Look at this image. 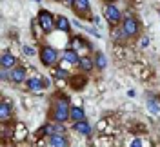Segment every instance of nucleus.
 <instances>
[{
	"instance_id": "1",
	"label": "nucleus",
	"mask_w": 160,
	"mask_h": 147,
	"mask_svg": "<svg viewBox=\"0 0 160 147\" xmlns=\"http://www.w3.org/2000/svg\"><path fill=\"white\" fill-rule=\"evenodd\" d=\"M69 111H71V104L66 96H60L53 100V105H51L49 111V118L51 122H58V124H66L68 120H71L69 116Z\"/></svg>"
},
{
	"instance_id": "2",
	"label": "nucleus",
	"mask_w": 160,
	"mask_h": 147,
	"mask_svg": "<svg viewBox=\"0 0 160 147\" xmlns=\"http://www.w3.org/2000/svg\"><path fill=\"white\" fill-rule=\"evenodd\" d=\"M38 60L44 67L51 69V67H55V66H58V62L62 60V55L58 53V49H55L53 46L44 44V46L38 49Z\"/></svg>"
},
{
	"instance_id": "3",
	"label": "nucleus",
	"mask_w": 160,
	"mask_h": 147,
	"mask_svg": "<svg viewBox=\"0 0 160 147\" xmlns=\"http://www.w3.org/2000/svg\"><path fill=\"white\" fill-rule=\"evenodd\" d=\"M37 24L40 26V29L44 35H51L57 29V17L48 9H40L38 17H37Z\"/></svg>"
},
{
	"instance_id": "4",
	"label": "nucleus",
	"mask_w": 160,
	"mask_h": 147,
	"mask_svg": "<svg viewBox=\"0 0 160 147\" xmlns=\"http://www.w3.org/2000/svg\"><path fill=\"white\" fill-rule=\"evenodd\" d=\"M120 27H122L124 35H126L128 38H135V37L140 35V24H138V20H137V17H135L133 13H124V18H122Z\"/></svg>"
},
{
	"instance_id": "5",
	"label": "nucleus",
	"mask_w": 160,
	"mask_h": 147,
	"mask_svg": "<svg viewBox=\"0 0 160 147\" xmlns=\"http://www.w3.org/2000/svg\"><path fill=\"white\" fill-rule=\"evenodd\" d=\"M104 17L108 20V24H109L111 27H117L122 24V18H124V13L115 6V4H106L104 6Z\"/></svg>"
},
{
	"instance_id": "6",
	"label": "nucleus",
	"mask_w": 160,
	"mask_h": 147,
	"mask_svg": "<svg viewBox=\"0 0 160 147\" xmlns=\"http://www.w3.org/2000/svg\"><path fill=\"white\" fill-rule=\"evenodd\" d=\"M46 86H48V80L40 78V76H31V78H28V82H26L28 91L33 93V95H42L44 89H46Z\"/></svg>"
},
{
	"instance_id": "7",
	"label": "nucleus",
	"mask_w": 160,
	"mask_h": 147,
	"mask_svg": "<svg viewBox=\"0 0 160 147\" xmlns=\"http://www.w3.org/2000/svg\"><path fill=\"white\" fill-rule=\"evenodd\" d=\"M9 82L11 84H24V82H28V69L24 66H17V67L9 69Z\"/></svg>"
},
{
	"instance_id": "8",
	"label": "nucleus",
	"mask_w": 160,
	"mask_h": 147,
	"mask_svg": "<svg viewBox=\"0 0 160 147\" xmlns=\"http://www.w3.org/2000/svg\"><path fill=\"white\" fill-rule=\"evenodd\" d=\"M62 62L68 64V66H71V67H75V66H78V62H80V53L75 51L73 47L64 49V53H62Z\"/></svg>"
},
{
	"instance_id": "9",
	"label": "nucleus",
	"mask_w": 160,
	"mask_h": 147,
	"mask_svg": "<svg viewBox=\"0 0 160 147\" xmlns=\"http://www.w3.org/2000/svg\"><path fill=\"white\" fill-rule=\"evenodd\" d=\"M73 9L75 13L78 15V17H88V18H93L91 17V4L89 0H75V6H73Z\"/></svg>"
},
{
	"instance_id": "10",
	"label": "nucleus",
	"mask_w": 160,
	"mask_h": 147,
	"mask_svg": "<svg viewBox=\"0 0 160 147\" xmlns=\"http://www.w3.org/2000/svg\"><path fill=\"white\" fill-rule=\"evenodd\" d=\"M11 118H13V105L9 104L8 98H2V102H0V122L8 124Z\"/></svg>"
},
{
	"instance_id": "11",
	"label": "nucleus",
	"mask_w": 160,
	"mask_h": 147,
	"mask_svg": "<svg viewBox=\"0 0 160 147\" xmlns=\"http://www.w3.org/2000/svg\"><path fill=\"white\" fill-rule=\"evenodd\" d=\"M0 66H2V69H13L18 66V58L11 51H4L0 56Z\"/></svg>"
},
{
	"instance_id": "12",
	"label": "nucleus",
	"mask_w": 160,
	"mask_h": 147,
	"mask_svg": "<svg viewBox=\"0 0 160 147\" xmlns=\"http://www.w3.org/2000/svg\"><path fill=\"white\" fill-rule=\"evenodd\" d=\"M48 145L49 147H69V140L66 135H62V133H55V135H51L48 138Z\"/></svg>"
},
{
	"instance_id": "13",
	"label": "nucleus",
	"mask_w": 160,
	"mask_h": 147,
	"mask_svg": "<svg viewBox=\"0 0 160 147\" xmlns=\"http://www.w3.org/2000/svg\"><path fill=\"white\" fill-rule=\"evenodd\" d=\"M73 131L78 133L80 136H91L93 127L88 120H80V122H73Z\"/></svg>"
},
{
	"instance_id": "14",
	"label": "nucleus",
	"mask_w": 160,
	"mask_h": 147,
	"mask_svg": "<svg viewBox=\"0 0 160 147\" xmlns=\"http://www.w3.org/2000/svg\"><path fill=\"white\" fill-rule=\"evenodd\" d=\"M77 67H78L82 73H86V75L91 73L93 69H97V67H95V60H93V56H89V55H82Z\"/></svg>"
},
{
	"instance_id": "15",
	"label": "nucleus",
	"mask_w": 160,
	"mask_h": 147,
	"mask_svg": "<svg viewBox=\"0 0 160 147\" xmlns=\"http://www.w3.org/2000/svg\"><path fill=\"white\" fill-rule=\"evenodd\" d=\"M111 38L115 40V44H120V46H126V42L129 40L126 35H124V31H122L120 26H117V27L111 29Z\"/></svg>"
},
{
	"instance_id": "16",
	"label": "nucleus",
	"mask_w": 160,
	"mask_h": 147,
	"mask_svg": "<svg viewBox=\"0 0 160 147\" xmlns=\"http://www.w3.org/2000/svg\"><path fill=\"white\" fill-rule=\"evenodd\" d=\"M69 116H71V122H80V120H86V111H84V107H82V105H71Z\"/></svg>"
},
{
	"instance_id": "17",
	"label": "nucleus",
	"mask_w": 160,
	"mask_h": 147,
	"mask_svg": "<svg viewBox=\"0 0 160 147\" xmlns=\"http://www.w3.org/2000/svg\"><path fill=\"white\" fill-rule=\"evenodd\" d=\"M71 20L68 18V17H64V15H58L57 17V31H60V33H68V31L71 29Z\"/></svg>"
},
{
	"instance_id": "18",
	"label": "nucleus",
	"mask_w": 160,
	"mask_h": 147,
	"mask_svg": "<svg viewBox=\"0 0 160 147\" xmlns=\"http://www.w3.org/2000/svg\"><path fill=\"white\" fill-rule=\"evenodd\" d=\"M93 60H95V67L98 69V71H104V69L108 67V56L102 51H97L93 55Z\"/></svg>"
},
{
	"instance_id": "19",
	"label": "nucleus",
	"mask_w": 160,
	"mask_h": 147,
	"mask_svg": "<svg viewBox=\"0 0 160 147\" xmlns=\"http://www.w3.org/2000/svg\"><path fill=\"white\" fill-rule=\"evenodd\" d=\"M51 75H53V78H57V80H69L71 78L69 71H68V69H64V67H60V66L51 67Z\"/></svg>"
},
{
	"instance_id": "20",
	"label": "nucleus",
	"mask_w": 160,
	"mask_h": 147,
	"mask_svg": "<svg viewBox=\"0 0 160 147\" xmlns=\"http://www.w3.org/2000/svg\"><path fill=\"white\" fill-rule=\"evenodd\" d=\"M86 82H88L86 75H77V76H71V78H69V84H71V87H73V89L86 87Z\"/></svg>"
},
{
	"instance_id": "21",
	"label": "nucleus",
	"mask_w": 160,
	"mask_h": 147,
	"mask_svg": "<svg viewBox=\"0 0 160 147\" xmlns=\"http://www.w3.org/2000/svg\"><path fill=\"white\" fill-rule=\"evenodd\" d=\"M71 47L75 49V51H78L80 47H89V42H86V40H82L80 37H73L71 38Z\"/></svg>"
},
{
	"instance_id": "22",
	"label": "nucleus",
	"mask_w": 160,
	"mask_h": 147,
	"mask_svg": "<svg viewBox=\"0 0 160 147\" xmlns=\"http://www.w3.org/2000/svg\"><path fill=\"white\" fill-rule=\"evenodd\" d=\"M15 133V131H13ZM28 136V133H26V127H24V124H18L17 125V133L13 135V138L17 140V142H20V140H24V138Z\"/></svg>"
},
{
	"instance_id": "23",
	"label": "nucleus",
	"mask_w": 160,
	"mask_h": 147,
	"mask_svg": "<svg viewBox=\"0 0 160 147\" xmlns=\"http://www.w3.org/2000/svg\"><path fill=\"white\" fill-rule=\"evenodd\" d=\"M148 107H149V111L153 115H158L160 113V102L157 98H149V100H148Z\"/></svg>"
},
{
	"instance_id": "24",
	"label": "nucleus",
	"mask_w": 160,
	"mask_h": 147,
	"mask_svg": "<svg viewBox=\"0 0 160 147\" xmlns=\"http://www.w3.org/2000/svg\"><path fill=\"white\" fill-rule=\"evenodd\" d=\"M22 51H24V55H28V56H35V55H37V49L33 47V46H29V44H24V46H22Z\"/></svg>"
},
{
	"instance_id": "25",
	"label": "nucleus",
	"mask_w": 160,
	"mask_h": 147,
	"mask_svg": "<svg viewBox=\"0 0 160 147\" xmlns=\"http://www.w3.org/2000/svg\"><path fill=\"white\" fill-rule=\"evenodd\" d=\"M128 147H144V140L142 138H133Z\"/></svg>"
},
{
	"instance_id": "26",
	"label": "nucleus",
	"mask_w": 160,
	"mask_h": 147,
	"mask_svg": "<svg viewBox=\"0 0 160 147\" xmlns=\"http://www.w3.org/2000/svg\"><path fill=\"white\" fill-rule=\"evenodd\" d=\"M138 44H140V47H144V49H146L148 46H149V38H148V37H142Z\"/></svg>"
},
{
	"instance_id": "27",
	"label": "nucleus",
	"mask_w": 160,
	"mask_h": 147,
	"mask_svg": "<svg viewBox=\"0 0 160 147\" xmlns=\"http://www.w3.org/2000/svg\"><path fill=\"white\" fill-rule=\"evenodd\" d=\"M86 31H88V33H91V35H95V37H98V38H100V33H98L97 29H95V27H88Z\"/></svg>"
},
{
	"instance_id": "28",
	"label": "nucleus",
	"mask_w": 160,
	"mask_h": 147,
	"mask_svg": "<svg viewBox=\"0 0 160 147\" xmlns=\"http://www.w3.org/2000/svg\"><path fill=\"white\" fill-rule=\"evenodd\" d=\"M64 6L66 7H73L75 6V0H64Z\"/></svg>"
},
{
	"instance_id": "29",
	"label": "nucleus",
	"mask_w": 160,
	"mask_h": 147,
	"mask_svg": "<svg viewBox=\"0 0 160 147\" xmlns=\"http://www.w3.org/2000/svg\"><path fill=\"white\" fill-rule=\"evenodd\" d=\"M104 4H115V0H102Z\"/></svg>"
},
{
	"instance_id": "30",
	"label": "nucleus",
	"mask_w": 160,
	"mask_h": 147,
	"mask_svg": "<svg viewBox=\"0 0 160 147\" xmlns=\"http://www.w3.org/2000/svg\"><path fill=\"white\" fill-rule=\"evenodd\" d=\"M33 2H40V0H33Z\"/></svg>"
},
{
	"instance_id": "31",
	"label": "nucleus",
	"mask_w": 160,
	"mask_h": 147,
	"mask_svg": "<svg viewBox=\"0 0 160 147\" xmlns=\"http://www.w3.org/2000/svg\"><path fill=\"white\" fill-rule=\"evenodd\" d=\"M49 2H57V0H49Z\"/></svg>"
}]
</instances>
